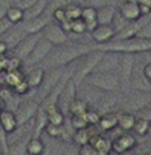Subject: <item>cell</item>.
Masks as SVG:
<instances>
[{"mask_svg":"<svg viewBox=\"0 0 151 155\" xmlns=\"http://www.w3.org/2000/svg\"><path fill=\"white\" fill-rule=\"evenodd\" d=\"M97 155H110V153H97Z\"/></svg>","mask_w":151,"mask_h":155,"instance_id":"cell-55","label":"cell"},{"mask_svg":"<svg viewBox=\"0 0 151 155\" xmlns=\"http://www.w3.org/2000/svg\"><path fill=\"white\" fill-rule=\"evenodd\" d=\"M59 25H60V27H61V29L67 33V34H68V33H71V21H68V19H67V21L61 22V23H59Z\"/></svg>","mask_w":151,"mask_h":155,"instance_id":"cell-50","label":"cell"},{"mask_svg":"<svg viewBox=\"0 0 151 155\" xmlns=\"http://www.w3.org/2000/svg\"><path fill=\"white\" fill-rule=\"evenodd\" d=\"M33 120H34V132H35V136H41V134L45 131V127L48 125V114H46L45 110H44L42 107L40 106Z\"/></svg>","mask_w":151,"mask_h":155,"instance_id":"cell-25","label":"cell"},{"mask_svg":"<svg viewBox=\"0 0 151 155\" xmlns=\"http://www.w3.org/2000/svg\"><path fill=\"white\" fill-rule=\"evenodd\" d=\"M136 155H150V154H147V153H140V154H136Z\"/></svg>","mask_w":151,"mask_h":155,"instance_id":"cell-57","label":"cell"},{"mask_svg":"<svg viewBox=\"0 0 151 155\" xmlns=\"http://www.w3.org/2000/svg\"><path fill=\"white\" fill-rule=\"evenodd\" d=\"M138 112L142 117H144V118H147V120L151 121V107H143V109L138 110Z\"/></svg>","mask_w":151,"mask_h":155,"instance_id":"cell-49","label":"cell"},{"mask_svg":"<svg viewBox=\"0 0 151 155\" xmlns=\"http://www.w3.org/2000/svg\"><path fill=\"white\" fill-rule=\"evenodd\" d=\"M119 14L128 22H135L142 16L139 3L136 0H124L119 5Z\"/></svg>","mask_w":151,"mask_h":155,"instance_id":"cell-14","label":"cell"},{"mask_svg":"<svg viewBox=\"0 0 151 155\" xmlns=\"http://www.w3.org/2000/svg\"><path fill=\"white\" fill-rule=\"evenodd\" d=\"M116 14V8L112 4H105L97 7V22L98 25H110Z\"/></svg>","mask_w":151,"mask_h":155,"instance_id":"cell-22","label":"cell"},{"mask_svg":"<svg viewBox=\"0 0 151 155\" xmlns=\"http://www.w3.org/2000/svg\"><path fill=\"white\" fill-rule=\"evenodd\" d=\"M25 35L22 34V33H19L18 30H15V29H8L7 31L4 33V34L0 37V40L2 41H4L5 42V45L8 46V49H14L16 45L19 44V41L23 38Z\"/></svg>","mask_w":151,"mask_h":155,"instance_id":"cell-26","label":"cell"},{"mask_svg":"<svg viewBox=\"0 0 151 155\" xmlns=\"http://www.w3.org/2000/svg\"><path fill=\"white\" fill-rule=\"evenodd\" d=\"M37 2V0H16V4L15 5H18L19 8H22V10H27V8H30L34 3Z\"/></svg>","mask_w":151,"mask_h":155,"instance_id":"cell-45","label":"cell"},{"mask_svg":"<svg viewBox=\"0 0 151 155\" xmlns=\"http://www.w3.org/2000/svg\"><path fill=\"white\" fill-rule=\"evenodd\" d=\"M150 84H151V82H150Z\"/></svg>","mask_w":151,"mask_h":155,"instance_id":"cell-61","label":"cell"},{"mask_svg":"<svg viewBox=\"0 0 151 155\" xmlns=\"http://www.w3.org/2000/svg\"><path fill=\"white\" fill-rule=\"evenodd\" d=\"M23 16H25V11L22 8H19L18 5H12V4L7 8V12H5V19L11 25H18L21 22H23Z\"/></svg>","mask_w":151,"mask_h":155,"instance_id":"cell-30","label":"cell"},{"mask_svg":"<svg viewBox=\"0 0 151 155\" xmlns=\"http://www.w3.org/2000/svg\"><path fill=\"white\" fill-rule=\"evenodd\" d=\"M11 90H12L14 93L16 94V95H19V97H25V95H27V94H29V91L31 90V88H30L29 83L26 82V79H22L21 82H19L18 84L15 86V87L11 88Z\"/></svg>","mask_w":151,"mask_h":155,"instance_id":"cell-40","label":"cell"},{"mask_svg":"<svg viewBox=\"0 0 151 155\" xmlns=\"http://www.w3.org/2000/svg\"><path fill=\"white\" fill-rule=\"evenodd\" d=\"M23 67V61L16 56H7L4 63V70L5 71H15V70H22Z\"/></svg>","mask_w":151,"mask_h":155,"instance_id":"cell-37","label":"cell"},{"mask_svg":"<svg viewBox=\"0 0 151 155\" xmlns=\"http://www.w3.org/2000/svg\"><path fill=\"white\" fill-rule=\"evenodd\" d=\"M139 4H146V5H150L151 7V0H136Z\"/></svg>","mask_w":151,"mask_h":155,"instance_id":"cell-53","label":"cell"},{"mask_svg":"<svg viewBox=\"0 0 151 155\" xmlns=\"http://www.w3.org/2000/svg\"><path fill=\"white\" fill-rule=\"evenodd\" d=\"M40 37H41V33H37V34H26L19 41L18 45L12 49V54L19 57L22 61H25V59L30 54V52L33 51V48L37 44V41L40 40Z\"/></svg>","mask_w":151,"mask_h":155,"instance_id":"cell-11","label":"cell"},{"mask_svg":"<svg viewBox=\"0 0 151 155\" xmlns=\"http://www.w3.org/2000/svg\"><path fill=\"white\" fill-rule=\"evenodd\" d=\"M97 49V44L91 45V44H64V45L53 46L49 54L44 59V70H49V68H56V67H65V65L71 64L75 61L78 57L83 56V54L89 53L91 51ZM98 51V49H97Z\"/></svg>","mask_w":151,"mask_h":155,"instance_id":"cell-1","label":"cell"},{"mask_svg":"<svg viewBox=\"0 0 151 155\" xmlns=\"http://www.w3.org/2000/svg\"><path fill=\"white\" fill-rule=\"evenodd\" d=\"M136 144H138L136 137L130 132H124L112 142V151L116 153L117 155H124L130 153L131 150H133L136 147Z\"/></svg>","mask_w":151,"mask_h":155,"instance_id":"cell-10","label":"cell"},{"mask_svg":"<svg viewBox=\"0 0 151 155\" xmlns=\"http://www.w3.org/2000/svg\"><path fill=\"white\" fill-rule=\"evenodd\" d=\"M67 109L71 114H84L86 110L89 109V102H87L86 99H82L76 95L75 98L68 104Z\"/></svg>","mask_w":151,"mask_h":155,"instance_id":"cell-29","label":"cell"},{"mask_svg":"<svg viewBox=\"0 0 151 155\" xmlns=\"http://www.w3.org/2000/svg\"><path fill=\"white\" fill-rule=\"evenodd\" d=\"M5 79H7V71L0 70V87H5Z\"/></svg>","mask_w":151,"mask_h":155,"instance_id":"cell-51","label":"cell"},{"mask_svg":"<svg viewBox=\"0 0 151 155\" xmlns=\"http://www.w3.org/2000/svg\"><path fill=\"white\" fill-rule=\"evenodd\" d=\"M86 31H87L86 22H84L82 18H78V19L71 21V33L80 35V34H84Z\"/></svg>","mask_w":151,"mask_h":155,"instance_id":"cell-38","label":"cell"},{"mask_svg":"<svg viewBox=\"0 0 151 155\" xmlns=\"http://www.w3.org/2000/svg\"><path fill=\"white\" fill-rule=\"evenodd\" d=\"M44 132H46L48 136L53 137V139H60V140H63V142H65V140L70 137L64 125H53V124H48V125L45 127V131Z\"/></svg>","mask_w":151,"mask_h":155,"instance_id":"cell-28","label":"cell"},{"mask_svg":"<svg viewBox=\"0 0 151 155\" xmlns=\"http://www.w3.org/2000/svg\"><path fill=\"white\" fill-rule=\"evenodd\" d=\"M116 127H117V112L108 110V112L101 114L100 121L97 124L98 129H101L103 132H109V131H113Z\"/></svg>","mask_w":151,"mask_h":155,"instance_id":"cell-19","label":"cell"},{"mask_svg":"<svg viewBox=\"0 0 151 155\" xmlns=\"http://www.w3.org/2000/svg\"><path fill=\"white\" fill-rule=\"evenodd\" d=\"M49 4V0H37L34 4L31 5L30 8L25 10V16H23V21L26 19H31V18H35V16H40L44 14L45 11L46 5Z\"/></svg>","mask_w":151,"mask_h":155,"instance_id":"cell-27","label":"cell"},{"mask_svg":"<svg viewBox=\"0 0 151 155\" xmlns=\"http://www.w3.org/2000/svg\"><path fill=\"white\" fill-rule=\"evenodd\" d=\"M41 35L45 38L48 42H51L53 46L64 45L68 42V34L60 27L59 23H52L49 22L44 30L41 31Z\"/></svg>","mask_w":151,"mask_h":155,"instance_id":"cell-8","label":"cell"},{"mask_svg":"<svg viewBox=\"0 0 151 155\" xmlns=\"http://www.w3.org/2000/svg\"><path fill=\"white\" fill-rule=\"evenodd\" d=\"M135 61H133V54L130 53H120L119 57V80H120V87H130V80L132 75V70Z\"/></svg>","mask_w":151,"mask_h":155,"instance_id":"cell-7","label":"cell"},{"mask_svg":"<svg viewBox=\"0 0 151 155\" xmlns=\"http://www.w3.org/2000/svg\"><path fill=\"white\" fill-rule=\"evenodd\" d=\"M52 49H53V45H52L51 42H48V41L41 35L40 40L37 41V44H35L34 48H33V51L30 52V54L25 59V64L26 65L40 64V63L44 61V59L48 56Z\"/></svg>","mask_w":151,"mask_h":155,"instance_id":"cell-6","label":"cell"},{"mask_svg":"<svg viewBox=\"0 0 151 155\" xmlns=\"http://www.w3.org/2000/svg\"><path fill=\"white\" fill-rule=\"evenodd\" d=\"M80 18L86 22L87 31H93V30L98 26V22H97V7H94V5H86V7H82Z\"/></svg>","mask_w":151,"mask_h":155,"instance_id":"cell-20","label":"cell"},{"mask_svg":"<svg viewBox=\"0 0 151 155\" xmlns=\"http://www.w3.org/2000/svg\"><path fill=\"white\" fill-rule=\"evenodd\" d=\"M45 151V143L40 136H31L26 142V154L27 155H41Z\"/></svg>","mask_w":151,"mask_h":155,"instance_id":"cell-24","label":"cell"},{"mask_svg":"<svg viewBox=\"0 0 151 155\" xmlns=\"http://www.w3.org/2000/svg\"><path fill=\"white\" fill-rule=\"evenodd\" d=\"M136 116L131 112H117V127L124 132H131L133 129Z\"/></svg>","mask_w":151,"mask_h":155,"instance_id":"cell-21","label":"cell"},{"mask_svg":"<svg viewBox=\"0 0 151 155\" xmlns=\"http://www.w3.org/2000/svg\"><path fill=\"white\" fill-rule=\"evenodd\" d=\"M7 132L4 131V128L2 127L0 124V147H2L3 153L8 154V150H10V144H8V136H7Z\"/></svg>","mask_w":151,"mask_h":155,"instance_id":"cell-42","label":"cell"},{"mask_svg":"<svg viewBox=\"0 0 151 155\" xmlns=\"http://www.w3.org/2000/svg\"><path fill=\"white\" fill-rule=\"evenodd\" d=\"M142 72H143L144 78H146L149 82H151V63H146V64L143 65V68H142Z\"/></svg>","mask_w":151,"mask_h":155,"instance_id":"cell-48","label":"cell"},{"mask_svg":"<svg viewBox=\"0 0 151 155\" xmlns=\"http://www.w3.org/2000/svg\"><path fill=\"white\" fill-rule=\"evenodd\" d=\"M52 16H53V19H54V22H56V23H61V22L67 21V15H65L64 5H59V7L54 8Z\"/></svg>","mask_w":151,"mask_h":155,"instance_id":"cell-41","label":"cell"},{"mask_svg":"<svg viewBox=\"0 0 151 155\" xmlns=\"http://www.w3.org/2000/svg\"><path fill=\"white\" fill-rule=\"evenodd\" d=\"M90 136H91V125L89 128H83V129H75L74 135L71 136L72 142L75 143L76 146H83V144H87L90 142Z\"/></svg>","mask_w":151,"mask_h":155,"instance_id":"cell-31","label":"cell"},{"mask_svg":"<svg viewBox=\"0 0 151 155\" xmlns=\"http://www.w3.org/2000/svg\"><path fill=\"white\" fill-rule=\"evenodd\" d=\"M144 54H146V57H147V59H150L149 61L151 63V51H147V52H144Z\"/></svg>","mask_w":151,"mask_h":155,"instance_id":"cell-54","label":"cell"},{"mask_svg":"<svg viewBox=\"0 0 151 155\" xmlns=\"http://www.w3.org/2000/svg\"><path fill=\"white\" fill-rule=\"evenodd\" d=\"M48 114V124H53V125H64L65 123V117L64 113L60 110V107L51 110L46 113Z\"/></svg>","mask_w":151,"mask_h":155,"instance_id":"cell-34","label":"cell"},{"mask_svg":"<svg viewBox=\"0 0 151 155\" xmlns=\"http://www.w3.org/2000/svg\"><path fill=\"white\" fill-rule=\"evenodd\" d=\"M90 34L97 45H102L113 40L116 35V30L112 25H98L93 31H90Z\"/></svg>","mask_w":151,"mask_h":155,"instance_id":"cell-12","label":"cell"},{"mask_svg":"<svg viewBox=\"0 0 151 155\" xmlns=\"http://www.w3.org/2000/svg\"><path fill=\"white\" fill-rule=\"evenodd\" d=\"M135 37H139V38H150L151 40V19L147 23H144L143 26L139 29V31L136 33Z\"/></svg>","mask_w":151,"mask_h":155,"instance_id":"cell-43","label":"cell"},{"mask_svg":"<svg viewBox=\"0 0 151 155\" xmlns=\"http://www.w3.org/2000/svg\"><path fill=\"white\" fill-rule=\"evenodd\" d=\"M0 88H2V87H0Z\"/></svg>","mask_w":151,"mask_h":155,"instance_id":"cell-62","label":"cell"},{"mask_svg":"<svg viewBox=\"0 0 151 155\" xmlns=\"http://www.w3.org/2000/svg\"><path fill=\"white\" fill-rule=\"evenodd\" d=\"M65 10V15H67L68 21H74V19L80 18L82 14V5L76 4V3H68V4L64 5Z\"/></svg>","mask_w":151,"mask_h":155,"instance_id":"cell-35","label":"cell"},{"mask_svg":"<svg viewBox=\"0 0 151 155\" xmlns=\"http://www.w3.org/2000/svg\"><path fill=\"white\" fill-rule=\"evenodd\" d=\"M8 51H10V49H8V46L5 45V42L0 40V56H3V54H7Z\"/></svg>","mask_w":151,"mask_h":155,"instance_id":"cell-52","label":"cell"},{"mask_svg":"<svg viewBox=\"0 0 151 155\" xmlns=\"http://www.w3.org/2000/svg\"><path fill=\"white\" fill-rule=\"evenodd\" d=\"M70 124L72 125L74 129H83V128H89L90 127V124L87 123L84 114H71Z\"/></svg>","mask_w":151,"mask_h":155,"instance_id":"cell-36","label":"cell"},{"mask_svg":"<svg viewBox=\"0 0 151 155\" xmlns=\"http://www.w3.org/2000/svg\"><path fill=\"white\" fill-rule=\"evenodd\" d=\"M90 144L97 150V153H110L112 151V142L100 132H93L90 136Z\"/></svg>","mask_w":151,"mask_h":155,"instance_id":"cell-18","label":"cell"},{"mask_svg":"<svg viewBox=\"0 0 151 155\" xmlns=\"http://www.w3.org/2000/svg\"><path fill=\"white\" fill-rule=\"evenodd\" d=\"M150 129H151V121L150 120L142 117V116L136 117L135 125H133V129H132L136 135H139V136H146V135L150 132Z\"/></svg>","mask_w":151,"mask_h":155,"instance_id":"cell-32","label":"cell"},{"mask_svg":"<svg viewBox=\"0 0 151 155\" xmlns=\"http://www.w3.org/2000/svg\"><path fill=\"white\" fill-rule=\"evenodd\" d=\"M25 79V74L22 70H15V71H7V79H5V87L12 88Z\"/></svg>","mask_w":151,"mask_h":155,"instance_id":"cell-33","label":"cell"},{"mask_svg":"<svg viewBox=\"0 0 151 155\" xmlns=\"http://www.w3.org/2000/svg\"><path fill=\"white\" fill-rule=\"evenodd\" d=\"M63 74H64L63 67H56V68L45 70L44 80H42V83H41V86L38 87V97H40V101L57 84V82L61 79Z\"/></svg>","mask_w":151,"mask_h":155,"instance_id":"cell-9","label":"cell"},{"mask_svg":"<svg viewBox=\"0 0 151 155\" xmlns=\"http://www.w3.org/2000/svg\"><path fill=\"white\" fill-rule=\"evenodd\" d=\"M84 117H86L87 123H89L90 125H97L98 121H100L101 113L98 109H93V107L89 106V109H87L86 113H84Z\"/></svg>","mask_w":151,"mask_h":155,"instance_id":"cell-39","label":"cell"},{"mask_svg":"<svg viewBox=\"0 0 151 155\" xmlns=\"http://www.w3.org/2000/svg\"><path fill=\"white\" fill-rule=\"evenodd\" d=\"M38 107H40V99L35 97H22L21 101L18 104V107L15 109V116L18 125H26L29 121L34 118L35 113H37Z\"/></svg>","mask_w":151,"mask_h":155,"instance_id":"cell-5","label":"cell"},{"mask_svg":"<svg viewBox=\"0 0 151 155\" xmlns=\"http://www.w3.org/2000/svg\"><path fill=\"white\" fill-rule=\"evenodd\" d=\"M3 109V102H2V98H0V110Z\"/></svg>","mask_w":151,"mask_h":155,"instance_id":"cell-56","label":"cell"},{"mask_svg":"<svg viewBox=\"0 0 151 155\" xmlns=\"http://www.w3.org/2000/svg\"><path fill=\"white\" fill-rule=\"evenodd\" d=\"M97 49L102 52L139 54L151 51V40L139 37H131L125 38V40H112L106 44H102V45H97Z\"/></svg>","mask_w":151,"mask_h":155,"instance_id":"cell-2","label":"cell"},{"mask_svg":"<svg viewBox=\"0 0 151 155\" xmlns=\"http://www.w3.org/2000/svg\"><path fill=\"white\" fill-rule=\"evenodd\" d=\"M0 153H3V150H2V147H0Z\"/></svg>","mask_w":151,"mask_h":155,"instance_id":"cell-59","label":"cell"},{"mask_svg":"<svg viewBox=\"0 0 151 155\" xmlns=\"http://www.w3.org/2000/svg\"><path fill=\"white\" fill-rule=\"evenodd\" d=\"M119 57H120V53L103 52L93 72H109V71H114L117 68V65H119Z\"/></svg>","mask_w":151,"mask_h":155,"instance_id":"cell-13","label":"cell"},{"mask_svg":"<svg viewBox=\"0 0 151 155\" xmlns=\"http://www.w3.org/2000/svg\"><path fill=\"white\" fill-rule=\"evenodd\" d=\"M11 5L10 0H0V19L5 18V12H7V8Z\"/></svg>","mask_w":151,"mask_h":155,"instance_id":"cell-46","label":"cell"},{"mask_svg":"<svg viewBox=\"0 0 151 155\" xmlns=\"http://www.w3.org/2000/svg\"><path fill=\"white\" fill-rule=\"evenodd\" d=\"M11 26H12V25H11L10 22H8V21H7V19H5V18L0 19V37H2V35L4 34V33L7 31V30L10 29Z\"/></svg>","mask_w":151,"mask_h":155,"instance_id":"cell-47","label":"cell"},{"mask_svg":"<svg viewBox=\"0 0 151 155\" xmlns=\"http://www.w3.org/2000/svg\"><path fill=\"white\" fill-rule=\"evenodd\" d=\"M44 76H45V70L42 67H35V68H31L25 75V79L29 83L30 88H38L41 86V83H42Z\"/></svg>","mask_w":151,"mask_h":155,"instance_id":"cell-23","label":"cell"},{"mask_svg":"<svg viewBox=\"0 0 151 155\" xmlns=\"http://www.w3.org/2000/svg\"><path fill=\"white\" fill-rule=\"evenodd\" d=\"M49 23V18L48 16H35V18L31 19H26L23 21V31L26 34H37V33H41L44 30V27Z\"/></svg>","mask_w":151,"mask_h":155,"instance_id":"cell-16","label":"cell"},{"mask_svg":"<svg viewBox=\"0 0 151 155\" xmlns=\"http://www.w3.org/2000/svg\"><path fill=\"white\" fill-rule=\"evenodd\" d=\"M150 16H151V11H150Z\"/></svg>","mask_w":151,"mask_h":155,"instance_id":"cell-60","label":"cell"},{"mask_svg":"<svg viewBox=\"0 0 151 155\" xmlns=\"http://www.w3.org/2000/svg\"><path fill=\"white\" fill-rule=\"evenodd\" d=\"M102 53H103L102 51H97V49H95V51H91V52H89V53L83 54V56L78 57L75 61L68 64V65H72V70L70 71L71 80L75 83L76 88L86 80V78L89 76L93 71H94L95 65L98 64Z\"/></svg>","mask_w":151,"mask_h":155,"instance_id":"cell-3","label":"cell"},{"mask_svg":"<svg viewBox=\"0 0 151 155\" xmlns=\"http://www.w3.org/2000/svg\"><path fill=\"white\" fill-rule=\"evenodd\" d=\"M86 80L95 87L97 90H102L106 93H114L120 88L119 75L114 71L109 72H91L86 78Z\"/></svg>","mask_w":151,"mask_h":155,"instance_id":"cell-4","label":"cell"},{"mask_svg":"<svg viewBox=\"0 0 151 155\" xmlns=\"http://www.w3.org/2000/svg\"><path fill=\"white\" fill-rule=\"evenodd\" d=\"M78 154L79 155H97V150L90 143H87V144H83L79 147Z\"/></svg>","mask_w":151,"mask_h":155,"instance_id":"cell-44","label":"cell"},{"mask_svg":"<svg viewBox=\"0 0 151 155\" xmlns=\"http://www.w3.org/2000/svg\"><path fill=\"white\" fill-rule=\"evenodd\" d=\"M0 124L4 128V131L7 132L8 135L14 134L16 129L19 128L18 121H16V116L15 112L8 109H2L0 110Z\"/></svg>","mask_w":151,"mask_h":155,"instance_id":"cell-17","label":"cell"},{"mask_svg":"<svg viewBox=\"0 0 151 155\" xmlns=\"http://www.w3.org/2000/svg\"><path fill=\"white\" fill-rule=\"evenodd\" d=\"M130 87L135 88L136 91H143V93H147L149 90H151L150 82L144 78L139 65H133L132 75H131V80H130Z\"/></svg>","mask_w":151,"mask_h":155,"instance_id":"cell-15","label":"cell"},{"mask_svg":"<svg viewBox=\"0 0 151 155\" xmlns=\"http://www.w3.org/2000/svg\"><path fill=\"white\" fill-rule=\"evenodd\" d=\"M0 155H7V154H4V153H0Z\"/></svg>","mask_w":151,"mask_h":155,"instance_id":"cell-58","label":"cell"}]
</instances>
